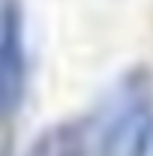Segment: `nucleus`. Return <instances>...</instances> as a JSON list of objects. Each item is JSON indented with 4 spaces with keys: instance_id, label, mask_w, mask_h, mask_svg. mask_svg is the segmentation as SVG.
<instances>
[{
    "instance_id": "nucleus-4",
    "label": "nucleus",
    "mask_w": 153,
    "mask_h": 156,
    "mask_svg": "<svg viewBox=\"0 0 153 156\" xmlns=\"http://www.w3.org/2000/svg\"><path fill=\"white\" fill-rule=\"evenodd\" d=\"M0 156H9V153H6V150H0Z\"/></svg>"
},
{
    "instance_id": "nucleus-2",
    "label": "nucleus",
    "mask_w": 153,
    "mask_h": 156,
    "mask_svg": "<svg viewBox=\"0 0 153 156\" xmlns=\"http://www.w3.org/2000/svg\"><path fill=\"white\" fill-rule=\"evenodd\" d=\"M27 90V36L24 0H0V123L24 102Z\"/></svg>"
},
{
    "instance_id": "nucleus-5",
    "label": "nucleus",
    "mask_w": 153,
    "mask_h": 156,
    "mask_svg": "<svg viewBox=\"0 0 153 156\" xmlns=\"http://www.w3.org/2000/svg\"><path fill=\"white\" fill-rule=\"evenodd\" d=\"M150 156H153V147H150Z\"/></svg>"
},
{
    "instance_id": "nucleus-1",
    "label": "nucleus",
    "mask_w": 153,
    "mask_h": 156,
    "mask_svg": "<svg viewBox=\"0 0 153 156\" xmlns=\"http://www.w3.org/2000/svg\"><path fill=\"white\" fill-rule=\"evenodd\" d=\"M153 147V75L132 66L117 78L96 120L99 156H147Z\"/></svg>"
},
{
    "instance_id": "nucleus-3",
    "label": "nucleus",
    "mask_w": 153,
    "mask_h": 156,
    "mask_svg": "<svg viewBox=\"0 0 153 156\" xmlns=\"http://www.w3.org/2000/svg\"><path fill=\"white\" fill-rule=\"evenodd\" d=\"M90 141L81 120H60L39 132L24 156H87Z\"/></svg>"
}]
</instances>
